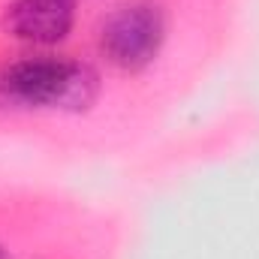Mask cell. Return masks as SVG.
<instances>
[{
    "label": "cell",
    "instance_id": "obj_1",
    "mask_svg": "<svg viewBox=\"0 0 259 259\" xmlns=\"http://www.w3.org/2000/svg\"><path fill=\"white\" fill-rule=\"evenodd\" d=\"M0 91L21 106L84 112L100 94V75L81 61L24 58L0 72Z\"/></svg>",
    "mask_w": 259,
    "mask_h": 259
},
{
    "label": "cell",
    "instance_id": "obj_2",
    "mask_svg": "<svg viewBox=\"0 0 259 259\" xmlns=\"http://www.w3.org/2000/svg\"><path fill=\"white\" fill-rule=\"evenodd\" d=\"M166 30V12L157 0H130L103 21L100 49L118 69L139 72L157 61Z\"/></svg>",
    "mask_w": 259,
    "mask_h": 259
},
{
    "label": "cell",
    "instance_id": "obj_3",
    "mask_svg": "<svg viewBox=\"0 0 259 259\" xmlns=\"http://www.w3.org/2000/svg\"><path fill=\"white\" fill-rule=\"evenodd\" d=\"M78 0H12L3 9L6 36L27 46H58L72 33Z\"/></svg>",
    "mask_w": 259,
    "mask_h": 259
}]
</instances>
